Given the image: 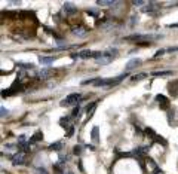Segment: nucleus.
Returning <instances> with one entry per match:
<instances>
[{
    "instance_id": "obj_2",
    "label": "nucleus",
    "mask_w": 178,
    "mask_h": 174,
    "mask_svg": "<svg viewBox=\"0 0 178 174\" xmlns=\"http://www.w3.org/2000/svg\"><path fill=\"white\" fill-rule=\"evenodd\" d=\"M82 100V95L79 94V92H74V94H70L67 95L65 98L61 101V106H64V107H67V106H71V104H74V103H79Z\"/></svg>"
},
{
    "instance_id": "obj_27",
    "label": "nucleus",
    "mask_w": 178,
    "mask_h": 174,
    "mask_svg": "<svg viewBox=\"0 0 178 174\" xmlns=\"http://www.w3.org/2000/svg\"><path fill=\"white\" fill-rule=\"evenodd\" d=\"M74 153H76V155H80V153H82V147H80V146H74Z\"/></svg>"
},
{
    "instance_id": "obj_12",
    "label": "nucleus",
    "mask_w": 178,
    "mask_h": 174,
    "mask_svg": "<svg viewBox=\"0 0 178 174\" xmlns=\"http://www.w3.org/2000/svg\"><path fill=\"white\" fill-rule=\"evenodd\" d=\"M71 118L73 116H65V118H62L61 121H59V124H61V126H64V128H67V126H73V125H70V121H71Z\"/></svg>"
},
{
    "instance_id": "obj_5",
    "label": "nucleus",
    "mask_w": 178,
    "mask_h": 174,
    "mask_svg": "<svg viewBox=\"0 0 178 174\" xmlns=\"http://www.w3.org/2000/svg\"><path fill=\"white\" fill-rule=\"evenodd\" d=\"M95 52L92 51H82V52H77V54H73L71 57L73 58H93Z\"/></svg>"
},
{
    "instance_id": "obj_22",
    "label": "nucleus",
    "mask_w": 178,
    "mask_h": 174,
    "mask_svg": "<svg viewBox=\"0 0 178 174\" xmlns=\"http://www.w3.org/2000/svg\"><path fill=\"white\" fill-rule=\"evenodd\" d=\"M17 66H19L21 68H33V64H31V63H30V64H28V63H17Z\"/></svg>"
},
{
    "instance_id": "obj_3",
    "label": "nucleus",
    "mask_w": 178,
    "mask_h": 174,
    "mask_svg": "<svg viewBox=\"0 0 178 174\" xmlns=\"http://www.w3.org/2000/svg\"><path fill=\"white\" fill-rule=\"evenodd\" d=\"M26 162V152H17L14 156H12V164L14 165H22Z\"/></svg>"
},
{
    "instance_id": "obj_33",
    "label": "nucleus",
    "mask_w": 178,
    "mask_h": 174,
    "mask_svg": "<svg viewBox=\"0 0 178 174\" xmlns=\"http://www.w3.org/2000/svg\"><path fill=\"white\" fill-rule=\"evenodd\" d=\"M73 133H74V126H71V128L68 130V133H67V137H71V135H73Z\"/></svg>"
},
{
    "instance_id": "obj_13",
    "label": "nucleus",
    "mask_w": 178,
    "mask_h": 174,
    "mask_svg": "<svg viewBox=\"0 0 178 174\" xmlns=\"http://www.w3.org/2000/svg\"><path fill=\"white\" fill-rule=\"evenodd\" d=\"M39 61L42 63V64H52L53 61H55V57H39Z\"/></svg>"
},
{
    "instance_id": "obj_29",
    "label": "nucleus",
    "mask_w": 178,
    "mask_h": 174,
    "mask_svg": "<svg viewBox=\"0 0 178 174\" xmlns=\"http://www.w3.org/2000/svg\"><path fill=\"white\" fill-rule=\"evenodd\" d=\"M79 112H80V109H79V106H77V107L73 110V115H71V116H73V118H76V116L79 115Z\"/></svg>"
},
{
    "instance_id": "obj_7",
    "label": "nucleus",
    "mask_w": 178,
    "mask_h": 174,
    "mask_svg": "<svg viewBox=\"0 0 178 174\" xmlns=\"http://www.w3.org/2000/svg\"><path fill=\"white\" fill-rule=\"evenodd\" d=\"M73 34H76L79 37H85L86 34H88V30H86L83 25H79V27H74V28H73Z\"/></svg>"
},
{
    "instance_id": "obj_17",
    "label": "nucleus",
    "mask_w": 178,
    "mask_h": 174,
    "mask_svg": "<svg viewBox=\"0 0 178 174\" xmlns=\"http://www.w3.org/2000/svg\"><path fill=\"white\" fill-rule=\"evenodd\" d=\"M95 107H97V101H93V103L91 104V106H88V109H86V112H88V119H89V118H92Z\"/></svg>"
},
{
    "instance_id": "obj_23",
    "label": "nucleus",
    "mask_w": 178,
    "mask_h": 174,
    "mask_svg": "<svg viewBox=\"0 0 178 174\" xmlns=\"http://www.w3.org/2000/svg\"><path fill=\"white\" fill-rule=\"evenodd\" d=\"M145 73H138V75H134L132 76V81H141V79H144L145 77Z\"/></svg>"
},
{
    "instance_id": "obj_32",
    "label": "nucleus",
    "mask_w": 178,
    "mask_h": 174,
    "mask_svg": "<svg viewBox=\"0 0 178 174\" xmlns=\"http://www.w3.org/2000/svg\"><path fill=\"white\" fill-rule=\"evenodd\" d=\"M166 52H177L178 51V46H174V48H168V49H165Z\"/></svg>"
},
{
    "instance_id": "obj_4",
    "label": "nucleus",
    "mask_w": 178,
    "mask_h": 174,
    "mask_svg": "<svg viewBox=\"0 0 178 174\" xmlns=\"http://www.w3.org/2000/svg\"><path fill=\"white\" fill-rule=\"evenodd\" d=\"M156 101L159 103L160 109H168V107H169V101H168V98H166L165 95H162V94L156 95Z\"/></svg>"
},
{
    "instance_id": "obj_19",
    "label": "nucleus",
    "mask_w": 178,
    "mask_h": 174,
    "mask_svg": "<svg viewBox=\"0 0 178 174\" xmlns=\"http://www.w3.org/2000/svg\"><path fill=\"white\" fill-rule=\"evenodd\" d=\"M159 8V6H156V3H148V6L144 8V12H148V14H153L156 9Z\"/></svg>"
},
{
    "instance_id": "obj_26",
    "label": "nucleus",
    "mask_w": 178,
    "mask_h": 174,
    "mask_svg": "<svg viewBox=\"0 0 178 174\" xmlns=\"http://www.w3.org/2000/svg\"><path fill=\"white\" fill-rule=\"evenodd\" d=\"M36 174H48L45 168H36Z\"/></svg>"
},
{
    "instance_id": "obj_28",
    "label": "nucleus",
    "mask_w": 178,
    "mask_h": 174,
    "mask_svg": "<svg viewBox=\"0 0 178 174\" xmlns=\"http://www.w3.org/2000/svg\"><path fill=\"white\" fill-rule=\"evenodd\" d=\"M61 174H74V173H73V171H71L70 168H64V170L61 171Z\"/></svg>"
},
{
    "instance_id": "obj_15",
    "label": "nucleus",
    "mask_w": 178,
    "mask_h": 174,
    "mask_svg": "<svg viewBox=\"0 0 178 174\" xmlns=\"http://www.w3.org/2000/svg\"><path fill=\"white\" fill-rule=\"evenodd\" d=\"M42 139H43V134L40 133V131H37V133H36L33 137L30 139V143H31V144H33V143H37V141H40Z\"/></svg>"
},
{
    "instance_id": "obj_18",
    "label": "nucleus",
    "mask_w": 178,
    "mask_h": 174,
    "mask_svg": "<svg viewBox=\"0 0 178 174\" xmlns=\"http://www.w3.org/2000/svg\"><path fill=\"white\" fill-rule=\"evenodd\" d=\"M97 3H98L100 6H111V5H114L116 2H114V0H98Z\"/></svg>"
},
{
    "instance_id": "obj_1",
    "label": "nucleus",
    "mask_w": 178,
    "mask_h": 174,
    "mask_svg": "<svg viewBox=\"0 0 178 174\" xmlns=\"http://www.w3.org/2000/svg\"><path fill=\"white\" fill-rule=\"evenodd\" d=\"M162 34H132V36H128V37H125L126 40H157V39H160Z\"/></svg>"
},
{
    "instance_id": "obj_10",
    "label": "nucleus",
    "mask_w": 178,
    "mask_h": 174,
    "mask_svg": "<svg viewBox=\"0 0 178 174\" xmlns=\"http://www.w3.org/2000/svg\"><path fill=\"white\" fill-rule=\"evenodd\" d=\"M111 61H113V57L107 55V54H105L104 57H101V58H98V60H97V63H98V64H101V66H104V64H109V63H111Z\"/></svg>"
},
{
    "instance_id": "obj_25",
    "label": "nucleus",
    "mask_w": 178,
    "mask_h": 174,
    "mask_svg": "<svg viewBox=\"0 0 178 174\" xmlns=\"http://www.w3.org/2000/svg\"><path fill=\"white\" fill-rule=\"evenodd\" d=\"M0 110H2V118H5V116L9 115V110H8V109H5L3 106H2V109H0Z\"/></svg>"
},
{
    "instance_id": "obj_9",
    "label": "nucleus",
    "mask_w": 178,
    "mask_h": 174,
    "mask_svg": "<svg viewBox=\"0 0 178 174\" xmlns=\"http://www.w3.org/2000/svg\"><path fill=\"white\" fill-rule=\"evenodd\" d=\"M140 64H141V60H140V58H134V60H131V61L126 64V72H128V70L135 68V67H138Z\"/></svg>"
},
{
    "instance_id": "obj_20",
    "label": "nucleus",
    "mask_w": 178,
    "mask_h": 174,
    "mask_svg": "<svg viewBox=\"0 0 178 174\" xmlns=\"http://www.w3.org/2000/svg\"><path fill=\"white\" fill-rule=\"evenodd\" d=\"M152 75L153 76H169L172 75V72L171 70H166V72H153Z\"/></svg>"
},
{
    "instance_id": "obj_6",
    "label": "nucleus",
    "mask_w": 178,
    "mask_h": 174,
    "mask_svg": "<svg viewBox=\"0 0 178 174\" xmlns=\"http://www.w3.org/2000/svg\"><path fill=\"white\" fill-rule=\"evenodd\" d=\"M64 12L67 14V15H74L77 14V8L73 5V3H64Z\"/></svg>"
},
{
    "instance_id": "obj_31",
    "label": "nucleus",
    "mask_w": 178,
    "mask_h": 174,
    "mask_svg": "<svg viewBox=\"0 0 178 174\" xmlns=\"http://www.w3.org/2000/svg\"><path fill=\"white\" fill-rule=\"evenodd\" d=\"M88 15H92V17H98V12H97V10H88Z\"/></svg>"
},
{
    "instance_id": "obj_11",
    "label": "nucleus",
    "mask_w": 178,
    "mask_h": 174,
    "mask_svg": "<svg viewBox=\"0 0 178 174\" xmlns=\"http://www.w3.org/2000/svg\"><path fill=\"white\" fill-rule=\"evenodd\" d=\"M51 75H52L51 68H42V70L39 72V77H40V79H46V77H49Z\"/></svg>"
},
{
    "instance_id": "obj_8",
    "label": "nucleus",
    "mask_w": 178,
    "mask_h": 174,
    "mask_svg": "<svg viewBox=\"0 0 178 174\" xmlns=\"http://www.w3.org/2000/svg\"><path fill=\"white\" fill-rule=\"evenodd\" d=\"M168 88H169V94L172 97H178V82L177 81L171 82L169 85H168Z\"/></svg>"
},
{
    "instance_id": "obj_21",
    "label": "nucleus",
    "mask_w": 178,
    "mask_h": 174,
    "mask_svg": "<svg viewBox=\"0 0 178 174\" xmlns=\"http://www.w3.org/2000/svg\"><path fill=\"white\" fill-rule=\"evenodd\" d=\"M92 140L97 143L98 141V126H93V130H92Z\"/></svg>"
},
{
    "instance_id": "obj_30",
    "label": "nucleus",
    "mask_w": 178,
    "mask_h": 174,
    "mask_svg": "<svg viewBox=\"0 0 178 174\" xmlns=\"http://www.w3.org/2000/svg\"><path fill=\"white\" fill-rule=\"evenodd\" d=\"M165 52H166V51H165V49H159V51H157V52H156V55H154V57H160V55H163Z\"/></svg>"
},
{
    "instance_id": "obj_24",
    "label": "nucleus",
    "mask_w": 178,
    "mask_h": 174,
    "mask_svg": "<svg viewBox=\"0 0 178 174\" xmlns=\"http://www.w3.org/2000/svg\"><path fill=\"white\" fill-rule=\"evenodd\" d=\"M132 5H134V6H141V5H145V2L144 0H134Z\"/></svg>"
},
{
    "instance_id": "obj_16",
    "label": "nucleus",
    "mask_w": 178,
    "mask_h": 174,
    "mask_svg": "<svg viewBox=\"0 0 178 174\" xmlns=\"http://www.w3.org/2000/svg\"><path fill=\"white\" fill-rule=\"evenodd\" d=\"M49 150H61L62 149V143L61 141H57V143H52V144H49V147H48Z\"/></svg>"
},
{
    "instance_id": "obj_14",
    "label": "nucleus",
    "mask_w": 178,
    "mask_h": 174,
    "mask_svg": "<svg viewBox=\"0 0 178 174\" xmlns=\"http://www.w3.org/2000/svg\"><path fill=\"white\" fill-rule=\"evenodd\" d=\"M148 152V147H138V149H135L134 152H132V155H136V156H143V155H145Z\"/></svg>"
}]
</instances>
